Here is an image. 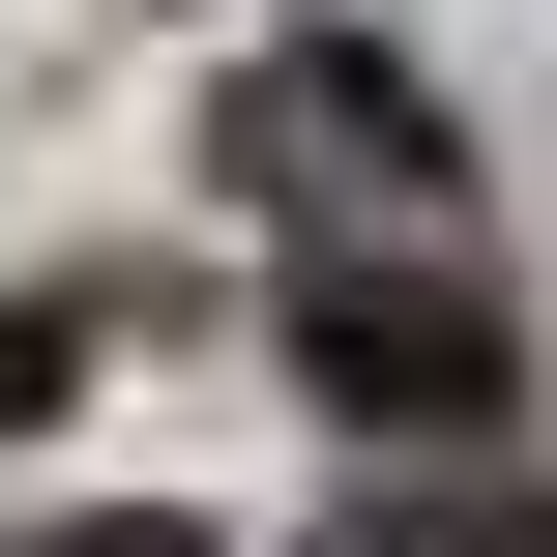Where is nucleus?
Segmentation results:
<instances>
[{
  "mask_svg": "<svg viewBox=\"0 0 557 557\" xmlns=\"http://www.w3.org/2000/svg\"><path fill=\"white\" fill-rule=\"evenodd\" d=\"M294 411H352L382 470H499L529 294H499L470 235H294Z\"/></svg>",
  "mask_w": 557,
  "mask_h": 557,
  "instance_id": "1",
  "label": "nucleus"
},
{
  "mask_svg": "<svg viewBox=\"0 0 557 557\" xmlns=\"http://www.w3.org/2000/svg\"><path fill=\"white\" fill-rule=\"evenodd\" d=\"M206 147H235L294 235H441V176H470V147H441V88H411L382 29H294V59H235V117H206Z\"/></svg>",
  "mask_w": 557,
  "mask_h": 557,
  "instance_id": "2",
  "label": "nucleus"
},
{
  "mask_svg": "<svg viewBox=\"0 0 557 557\" xmlns=\"http://www.w3.org/2000/svg\"><path fill=\"white\" fill-rule=\"evenodd\" d=\"M294 557H557V470H529V441H499V470H352Z\"/></svg>",
  "mask_w": 557,
  "mask_h": 557,
  "instance_id": "3",
  "label": "nucleus"
},
{
  "mask_svg": "<svg viewBox=\"0 0 557 557\" xmlns=\"http://www.w3.org/2000/svg\"><path fill=\"white\" fill-rule=\"evenodd\" d=\"M88 352H117V294H0V441H59V411H88Z\"/></svg>",
  "mask_w": 557,
  "mask_h": 557,
  "instance_id": "4",
  "label": "nucleus"
},
{
  "mask_svg": "<svg viewBox=\"0 0 557 557\" xmlns=\"http://www.w3.org/2000/svg\"><path fill=\"white\" fill-rule=\"evenodd\" d=\"M0 557H206L176 499H59V529H0Z\"/></svg>",
  "mask_w": 557,
  "mask_h": 557,
  "instance_id": "5",
  "label": "nucleus"
}]
</instances>
